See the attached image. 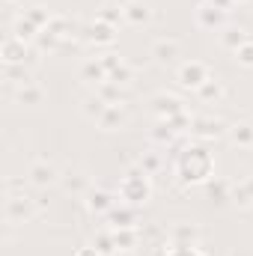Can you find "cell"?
<instances>
[{"mask_svg": "<svg viewBox=\"0 0 253 256\" xmlns=\"http://www.w3.org/2000/svg\"><path fill=\"white\" fill-rule=\"evenodd\" d=\"M212 155L202 146H188L179 158V176L185 182H206L212 176Z\"/></svg>", "mask_w": 253, "mask_h": 256, "instance_id": "6da1fadb", "label": "cell"}, {"mask_svg": "<svg viewBox=\"0 0 253 256\" xmlns=\"http://www.w3.org/2000/svg\"><path fill=\"white\" fill-rule=\"evenodd\" d=\"M149 194H152V188H149V176H146L143 170H131L126 179H122V185H120V196H122L126 202H131V206L146 202Z\"/></svg>", "mask_w": 253, "mask_h": 256, "instance_id": "7a4b0ae2", "label": "cell"}, {"mask_svg": "<svg viewBox=\"0 0 253 256\" xmlns=\"http://www.w3.org/2000/svg\"><path fill=\"white\" fill-rule=\"evenodd\" d=\"M36 202L27 194H9L6 196V224H27L30 218H36Z\"/></svg>", "mask_w": 253, "mask_h": 256, "instance_id": "3957f363", "label": "cell"}, {"mask_svg": "<svg viewBox=\"0 0 253 256\" xmlns=\"http://www.w3.org/2000/svg\"><path fill=\"white\" fill-rule=\"evenodd\" d=\"M60 170L48 161V158H36L33 164H30V170H27V182L30 185H36V188H48V185H57L60 182Z\"/></svg>", "mask_w": 253, "mask_h": 256, "instance_id": "277c9868", "label": "cell"}, {"mask_svg": "<svg viewBox=\"0 0 253 256\" xmlns=\"http://www.w3.org/2000/svg\"><path fill=\"white\" fill-rule=\"evenodd\" d=\"M176 78H179V84H182V86H188V90H200V86L212 78V72H208V66L200 63V60H188V63L179 66Z\"/></svg>", "mask_w": 253, "mask_h": 256, "instance_id": "5b68a950", "label": "cell"}, {"mask_svg": "<svg viewBox=\"0 0 253 256\" xmlns=\"http://www.w3.org/2000/svg\"><path fill=\"white\" fill-rule=\"evenodd\" d=\"M230 128L224 126L220 120L214 116H194L190 120V134L194 137H202V140H212V137H224Z\"/></svg>", "mask_w": 253, "mask_h": 256, "instance_id": "8992f818", "label": "cell"}, {"mask_svg": "<svg viewBox=\"0 0 253 256\" xmlns=\"http://www.w3.org/2000/svg\"><path fill=\"white\" fill-rule=\"evenodd\" d=\"M122 18L131 27H143L152 21V6L146 0H128V3H122Z\"/></svg>", "mask_w": 253, "mask_h": 256, "instance_id": "52a82bcc", "label": "cell"}, {"mask_svg": "<svg viewBox=\"0 0 253 256\" xmlns=\"http://www.w3.org/2000/svg\"><path fill=\"white\" fill-rule=\"evenodd\" d=\"M224 21H226V12H224V9H218V6H212V3H200V9H196V24H200V27H206V30H220Z\"/></svg>", "mask_w": 253, "mask_h": 256, "instance_id": "ba28073f", "label": "cell"}, {"mask_svg": "<svg viewBox=\"0 0 253 256\" xmlns=\"http://www.w3.org/2000/svg\"><path fill=\"white\" fill-rule=\"evenodd\" d=\"M60 185L68 194H90V176H86V170L72 167V170H66L63 176H60Z\"/></svg>", "mask_w": 253, "mask_h": 256, "instance_id": "9c48e42d", "label": "cell"}, {"mask_svg": "<svg viewBox=\"0 0 253 256\" xmlns=\"http://www.w3.org/2000/svg\"><path fill=\"white\" fill-rule=\"evenodd\" d=\"M152 57H155V63H161V66L176 63V57H179V39H158L152 45Z\"/></svg>", "mask_w": 253, "mask_h": 256, "instance_id": "30bf717a", "label": "cell"}, {"mask_svg": "<svg viewBox=\"0 0 253 256\" xmlns=\"http://www.w3.org/2000/svg\"><path fill=\"white\" fill-rule=\"evenodd\" d=\"M226 137L238 149H253V122H236V126H230Z\"/></svg>", "mask_w": 253, "mask_h": 256, "instance_id": "8fae6325", "label": "cell"}, {"mask_svg": "<svg viewBox=\"0 0 253 256\" xmlns=\"http://www.w3.org/2000/svg\"><path fill=\"white\" fill-rule=\"evenodd\" d=\"M248 39H250V36H248L242 27H226V30L220 33V45H224L226 51H232V54H236V51H238Z\"/></svg>", "mask_w": 253, "mask_h": 256, "instance_id": "7c38bea8", "label": "cell"}, {"mask_svg": "<svg viewBox=\"0 0 253 256\" xmlns=\"http://www.w3.org/2000/svg\"><path fill=\"white\" fill-rule=\"evenodd\" d=\"M196 96H200L206 104H212V102H220V98L226 96V90H224V84H220L218 78H208V80L196 90Z\"/></svg>", "mask_w": 253, "mask_h": 256, "instance_id": "4fadbf2b", "label": "cell"}, {"mask_svg": "<svg viewBox=\"0 0 253 256\" xmlns=\"http://www.w3.org/2000/svg\"><path fill=\"white\" fill-rule=\"evenodd\" d=\"M126 126V114L120 110V104H108V110L102 114V120H98V128H104V131H116V128Z\"/></svg>", "mask_w": 253, "mask_h": 256, "instance_id": "5bb4252c", "label": "cell"}, {"mask_svg": "<svg viewBox=\"0 0 253 256\" xmlns=\"http://www.w3.org/2000/svg\"><path fill=\"white\" fill-rule=\"evenodd\" d=\"M86 208L96 212V214H108L114 208V200H110V194H104V191H90L86 194Z\"/></svg>", "mask_w": 253, "mask_h": 256, "instance_id": "9a60e30c", "label": "cell"}, {"mask_svg": "<svg viewBox=\"0 0 253 256\" xmlns=\"http://www.w3.org/2000/svg\"><path fill=\"white\" fill-rule=\"evenodd\" d=\"M24 42H18V39H9L6 45H3V60L6 66H15V63H24Z\"/></svg>", "mask_w": 253, "mask_h": 256, "instance_id": "2e32d148", "label": "cell"}, {"mask_svg": "<svg viewBox=\"0 0 253 256\" xmlns=\"http://www.w3.org/2000/svg\"><path fill=\"white\" fill-rule=\"evenodd\" d=\"M42 96H45L42 86L33 84V80H30V84H21V90H18V102H21V104H39Z\"/></svg>", "mask_w": 253, "mask_h": 256, "instance_id": "e0dca14e", "label": "cell"}, {"mask_svg": "<svg viewBox=\"0 0 253 256\" xmlns=\"http://www.w3.org/2000/svg\"><path fill=\"white\" fill-rule=\"evenodd\" d=\"M80 74H84V80H90V84H104V80H108V68L102 66V60H96V63H86Z\"/></svg>", "mask_w": 253, "mask_h": 256, "instance_id": "ac0fdd59", "label": "cell"}, {"mask_svg": "<svg viewBox=\"0 0 253 256\" xmlns=\"http://www.w3.org/2000/svg\"><path fill=\"white\" fill-rule=\"evenodd\" d=\"M90 39L98 42V45H110V42H114V27L104 24V21H96L92 30H90Z\"/></svg>", "mask_w": 253, "mask_h": 256, "instance_id": "d6986e66", "label": "cell"}, {"mask_svg": "<svg viewBox=\"0 0 253 256\" xmlns=\"http://www.w3.org/2000/svg\"><path fill=\"white\" fill-rule=\"evenodd\" d=\"M98 98L102 102H108V104H120V84H114V80H104V84H98Z\"/></svg>", "mask_w": 253, "mask_h": 256, "instance_id": "ffe728a7", "label": "cell"}, {"mask_svg": "<svg viewBox=\"0 0 253 256\" xmlns=\"http://www.w3.org/2000/svg\"><path fill=\"white\" fill-rule=\"evenodd\" d=\"M182 238H185V248H196V230H194V226L188 230L185 224H179V226L173 230V244H176V248L182 244Z\"/></svg>", "mask_w": 253, "mask_h": 256, "instance_id": "44dd1931", "label": "cell"}, {"mask_svg": "<svg viewBox=\"0 0 253 256\" xmlns=\"http://www.w3.org/2000/svg\"><path fill=\"white\" fill-rule=\"evenodd\" d=\"M39 33V27L33 24V21H27V18H21L18 24H15V36L12 39H18V42H30L33 36Z\"/></svg>", "mask_w": 253, "mask_h": 256, "instance_id": "7402d4cb", "label": "cell"}, {"mask_svg": "<svg viewBox=\"0 0 253 256\" xmlns=\"http://www.w3.org/2000/svg\"><path fill=\"white\" fill-rule=\"evenodd\" d=\"M114 242H116V250H131L134 248V230L131 226L114 230Z\"/></svg>", "mask_w": 253, "mask_h": 256, "instance_id": "603a6c76", "label": "cell"}, {"mask_svg": "<svg viewBox=\"0 0 253 256\" xmlns=\"http://www.w3.org/2000/svg\"><path fill=\"white\" fill-rule=\"evenodd\" d=\"M92 248H96L98 254H116L114 232H98V236H96V242H92Z\"/></svg>", "mask_w": 253, "mask_h": 256, "instance_id": "cb8c5ba5", "label": "cell"}, {"mask_svg": "<svg viewBox=\"0 0 253 256\" xmlns=\"http://www.w3.org/2000/svg\"><path fill=\"white\" fill-rule=\"evenodd\" d=\"M104 110H108V102H102L98 96H96V98H90V102L84 104V114H86L90 120H96V122L102 120V114H104Z\"/></svg>", "mask_w": 253, "mask_h": 256, "instance_id": "d4e9b609", "label": "cell"}, {"mask_svg": "<svg viewBox=\"0 0 253 256\" xmlns=\"http://www.w3.org/2000/svg\"><path fill=\"white\" fill-rule=\"evenodd\" d=\"M236 60L242 66H253V39H248V42L236 51Z\"/></svg>", "mask_w": 253, "mask_h": 256, "instance_id": "484cf974", "label": "cell"}, {"mask_svg": "<svg viewBox=\"0 0 253 256\" xmlns=\"http://www.w3.org/2000/svg\"><path fill=\"white\" fill-rule=\"evenodd\" d=\"M158 167H161V158H158V155H143V158H140V170H143L146 176H152Z\"/></svg>", "mask_w": 253, "mask_h": 256, "instance_id": "4316f807", "label": "cell"}, {"mask_svg": "<svg viewBox=\"0 0 253 256\" xmlns=\"http://www.w3.org/2000/svg\"><path fill=\"white\" fill-rule=\"evenodd\" d=\"M131 74H134V72L122 63L120 68H114V72H110V78H108V80H114V84H131Z\"/></svg>", "mask_w": 253, "mask_h": 256, "instance_id": "83f0119b", "label": "cell"}, {"mask_svg": "<svg viewBox=\"0 0 253 256\" xmlns=\"http://www.w3.org/2000/svg\"><path fill=\"white\" fill-rule=\"evenodd\" d=\"M74 256H102V254H98L96 248H80V250H78Z\"/></svg>", "mask_w": 253, "mask_h": 256, "instance_id": "f1b7e54d", "label": "cell"}, {"mask_svg": "<svg viewBox=\"0 0 253 256\" xmlns=\"http://www.w3.org/2000/svg\"><path fill=\"white\" fill-rule=\"evenodd\" d=\"M208 3H212V6H218V9H224V12H226V9H230V3H232V0H208Z\"/></svg>", "mask_w": 253, "mask_h": 256, "instance_id": "f546056e", "label": "cell"}, {"mask_svg": "<svg viewBox=\"0 0 253 256\" xmlns=\"http://www.w3.org/2000/svg\"><path fill=\"white\" fill-rule=\"evenodd\" d=\"M114 256H134V254H131V250H116Z\"/></svg>", "mask_w": 253, "mask_h": 256, "instance_id": "4dcf8cb0", "label": "cell"}, {"mask_svg": "<svg viewBox=\"0 0 253 256\" xmlns=\"http://www.w3.org/2000/svg\"><path fill=\"white\" fill-rule=\"evenodd\" d=\"M232 3H236V0H232ZM238 3H248V0H238Z\"/></svg>", "mask_w": 253, "mask_h": 256, "instance_id": "1f68e13d", "label": "cell"}, {"mask_svg": "<svg viewBox=\"0 0 253 256\" xmlns=\"http://www.w3.org/2000/svg\"><path fill=\"white\" fill-rule=\"evenodd\" d=\"M9 3H15V0H9Z\"/></svg>", "mask_w": 253, "mask_h": 256, "instance_id": "d6a6232c", "label": "cell"}]
</instances>
